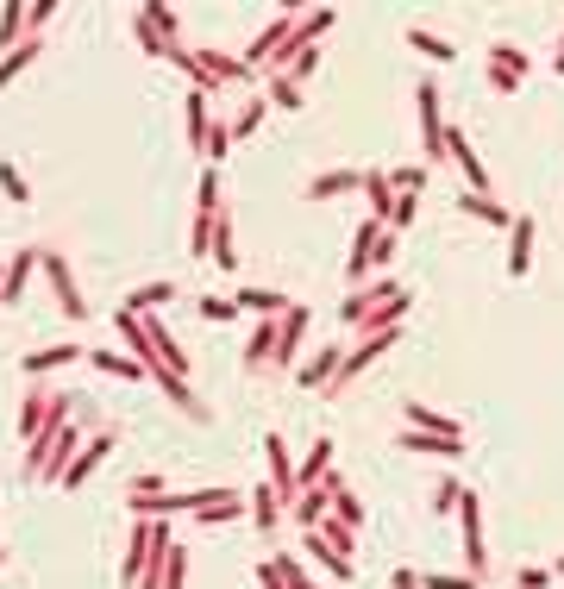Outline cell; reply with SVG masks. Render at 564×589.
<instances>
[{
	"mask_svg": "<svg viewBox=\"0 0 564 589\" xmlns=\"http://www.w3.org/2000/svg\"><path fill=\"white\" fill-rule=\"evenodd\" d=\"M69 420V395H51V389H32L26 395V408H19V439H26V452L32 445H44L57 427Z\"/></svg>",
	"mask_w": 564,
	"mask_h": 589,
	"instance_id": "obj_1",
	"label": "cell"
},
{
	"mask_svg": "<svg viewBox=\"0 0 564 589\" xmlns=\"http://www.w3.org/2000/svg\"><path fill=\"white\" fill-rule=\"evenodd\" d=\"M458 527H464V571L470 577H489V546H483V489H470L464 483V496H458Z\"/></svg>",
	"mask_w": 564,
	"mask_h": 589,
	"instance_id": "obj_2",
	"label": "cell"
},
{
	"mask_svg": "<svg viewBox=\"0 0 564 589\" xmlns=\"http://www.w3.org/2000/svg\"><path fill=\"white\" fill-rule=\"evenodd\" d=\"M163 539H170V527L151 521V514H138V521H132V546H126V564H120V583L126 589H138V577L151 571V558H157Z\"/></svg>",
	"mask_w": 564,
	"mask_h": 589,
	"instance_id": "obj_3",
	"label": "cell"
},
{
	"mask_svg": "<svg viewBox=\"0 0 564 589\" xmlns=\"http://www.w3.org/2000/svg\"><path fill=\"white\" fill-rule=\"evenodd\" d=\"M483 76H489L496 94H521L527 76H533V57H521L514 44H489V51H483Z\"/></svg>",
	"mask_w": 564,
	"mask_h": 589,
	"instance_id": "obj_4",
	"label": "cell"
},
{
	"mask_svg": "<svg viewBox=\"0 0 564 589\" xmlns=\"http://www.w3.org/2000/svg\"><path fill=\"white\" fill-rule=\"evenodd\" d=\"M38 270L51 276L57 314H63V320H88V301H82V289H76V270H69V257H63V251H38Z\"/></svg>",
	"mask_w": 564,
	"mask_h": 589,
	"instance_id": "obj_5",
	"label": "cell"
},
{
	"mask_svg": "<svg viewBox=\"0 0 564 589\" xmlns=\"http://www.w3.org/2000/svg\"><path fill=\"white\" fill-rule=\"evenodd\" d=\"M414 101H420V151H427V163L439 170L445 163V107H439V88H414Z\"/></svg>",
	"mask_w": 564,
	"mask_h": 589,
	"instance_id": "obj_6",
	"label": "cell"
},
{
	"mask_svg": "<svg viewBox=\"0 0 564 589\" xmlns=\"http://www.w3.org/2000/svg\"><path fill=\"white\" fill-rule=\"evenodd\" d=\"M445 157L464 170V182H470V195H489V163H483V151L470 145V138L458 132V126H445Z\"/></svg>",
	"mask_w": 564,
	"mask_h": 589,
	"instance_id": "obj_7",
	"label": "cell"
},
{
	"mask_svg": "<svg viewBox=\"0 0 564 589\" xmlns=\"http://www.w3.org/2000/svg\"><path fill=\"white\" fill-rule=\"evenodd\" d=\"M395 295H402V282H389V276H370L358 295H345L339 320H345V326H364V320H370L376 308H383V301H395Z\"/></svg>",
	"mask_w": 564,
	"mask_h": 589,
	"instance_id": "obj_8",
	"label": "cell"
},
{
	"mask_svg": "<svg viewBox=\"0 0 564 589\" xmlns=\"http://www.w3.org/2000/svg\"><path fill=\"white\" fill-rule=\"evenodd\" d=\"M113 445H120V433H113V427H107V433H88V445L76 452V464L63 470V489H82V483L94 477V470H101V458L113 452Z\"/></svg>",
	"mask_w": 564,
	"mask_h": 589,
	"instance_id": "obj_9",
	"label": "cell"
},
{
	"mask_svg": "<svg viewBox=\"0 0 564 589\" xmlns=\"http://www.w3.org/2000/svg\"><path fill=\"white\" fill-rule=\"evenodd\" d=\"M308 308H301V301H295V308L289 314H282V326H276V358H270V370H289L295 364V351H301V333H308Z\"/></svg>",
	"mask_w": 564,
	"mask_h": 589,
	"instance_id": "obj_10",
	"label": "cell"
},
{
	"mask_svg": "<svg viewBox=\"0 0 564 589\" xmlns=\"http://www.w3.org/2000/svg\"><path fill=\"white\" fill-rule=\"evenodd\" d=\"M339 364H345V345L333 339V345H320L314 358L295 370V383H301V389H326V383H333V376H339Z\"/></svg>",
	"mask_w": 564,
	"mask_h": 589,
	"instance_id": "obj_11",
	"label": "cell"
},
{
	"mask_svg": "<svg viewBox=\"0 0 564 589\" xmlns=\"http://www.w3.org/2000/svg\"><path fill=\"white\" fill-rule=\"evenodd\" d=\"M533 239H539L533 214H514V226H508V276H527L533 270Z\"/></svg>",
	"mask_w": 564,
	"mask_h": 589,
	"instance_id": "obj_12",
	"label": "cell"
},
{
	"mask_svg": "<svg viewBox=\"0 0 564 589\" xmlns=\"http://www.w3.org/2000/svg\"><path fill=\"white\" fill-rule=\"evenodd\" d=\"M32 264H38V251H32V245H19V251L7 257V276H0V308H13V301L26 295V282H32Z\"/></svg>",
	"mask_w": 564,
	"mask_h": 589,
	"instance_id": "obj_13",
	"label": "cell"
},
{
	"mask_svg": "<svg viewBox=\"0 0 564 589\" xmlns=\"http://www.w3.org/2000/svg\"><path fill=\"white\" fill-rule=\"evenodd\" d=\"M351 188H364V170H320L301 195L308 201H339V195H351Z\"/></svg>",
	"mask_w": 564,
	"mask_h": 589,
	"instance_id": "obj_14",
	"label": "cell"
},
{
	"mask_svg": "<svg viewBox=\"0 0 564 589\" xmlns=\"http://www.w3.org/2000/svg\"><path fill=\"white\" fill-rule=\"evenodd\" d=\"M76 358H88V351H82L76 339H69V345H44V351H26V364H19V370H26V376H51V370H63V364H76Z\"/></svg>",
	"mask_w": 564,
	"mask_h": 589,
	"instance_id": "obj_15",
	"label": "cell"
},
{
	"mask_svg": "<svg viewBox=\"0 0 564 589\" xmlns=\"http://www.w3.org/2000/svg\"><path fill=\"white\" fill-rule=\"evenodd\" d=\"M232 301H239V314L251 308V314H264V320H282V314L295 308V301L282 295V289H232Z\"/></svg>",
	"mask_w": 564,
	"mask_h": 589,
	"instance_id": "obj_16",
	"label": "cell"
},
{
	"mask_svg": "<svg viewBox=\"0 0 564 589\" xmlns=\"http://www.w3.org/2000/svg\"><path fill=\"white\" fill-rule=\"evenodd\" d=\"M402 452H439V458H464V439H439V433H420V427H402L395 433Z\"/></svg>",
	"mask_w": 564,
	"mask_h": 589,
	"instance_id": "obj_17",
	"label": "cell"
},
{
	"mask_svg": "<svg viewBox=\"0 0 564 589\" xmlns=\"http://www.w3.org/2000/svg\"><path fill=\"white\" fill-rule=\"evenodd\" d=\"M251 521H257V533H264V539H276V527H282V496H276L270 483L251 489Z\"/></svg>",
	"mask_w": 564,
	"mask_h": 589,
	"instance_id": "obj_18",
	"label": "cell"
},
{
	"mask_svg": "<svg viewBox=\"0 0 564 589\" xmlns=\"http://www.w3.org/2000/svg\"><path fill=\"white\" fill-rule=\"evenodd\" d=\"M257 577H264V589H314L308 577H301L295 558H264V564H257Z\"/></svg>",
	"mask_w": 564,
	"mask_h": 589,
	"instance_id": "obj_19",
	"label": "cell"
},
{
	"mask_svg": "<svg viewBox=\"0 0 564 589\" xmlns=\"http://www.w3.org/2000/svg\"><path fill=\"white\" fill-rule=\"evenodd\" d=\"M88 364L107 370V376H120V383H151V370L138 358H120V351H88Z\"/></svg>",
	"mask_w": 564,
	"mask_h": 589,
	"instance_id": "obj_20",
	"label": "cell"
},
{
	"mask_svg": "<svg viewBox=\"0 0 564 589\" xmlns=\"http://www.w3.org/2000/svg\"><path fill=\"white\" fill-rule=\"evenodd\" d=\"M326 514H333V496H326L320 483H314V489H301V496H295V527H301V533H308V527H320Z\"/></svg>",
	"mask_w": 564,
	"mask_h": 589,
	"instance_id": "obj_21",
	"label": "cell"
},
{
	"mask_svg": "<svg viewBox=\"0 0 564 589\" xmlns=\"http://www.w3.org/2000/svg\"><path fill=\"white\" fill-rule=\"evenodd\" d=\"M364 201H370V220H383V226H389V207H395L389 170H364Z\"/></svg>",
	"mask_w": 564,
	"mask_h": 589,
	"instance_id": "obj_22",
	"label": "cell"
},
{
	"mask_svg": "<svg viewBox=\"0 0 564 589\" xmlns=\"http://www.w3.org/2000/svg\"><path fill=\"white\" fill-rule=\"evenodd\" d=\"M408 427H420V433H439V439H458V420H452V414H433L427 402H408Z\"/></svg>",
	"mask_w": 564,
	"mask_h": 589,
	"instance_id": "obj_23",
	"label": "cell"
},
{
	"mask_svg": "<svg viewBox=\"0 0 564 589\" xmlns=\"http://www.w3.org/2000/svg\"><path fill=\"white\" fill-rule=\"evenodd\" d=\"M182 120H188V145H207V94L201 88H188V101H182Z\"/></svg>",
	"mask_w": 564,
	"mask_h": 589,
	"instance_id": "obj_24",
	"label": "cell"
},
{
	"mask_svg": "<svg viewBox=\"0 0 564 589\" xmlns=\"http://www.w3.org/2000/svg\"><path fill=\"white\" fill-rule=\"evenodd\" d=\"M38 51H44V38H26L19 51H7V57H0V88H7L13 76H26V69L38 63Z\"/></svg>",
	"mask_w": 564,
	"mask_h": 589,
	"instance_id": "obj_25",
	"label": "cell"
},
{
	"mask_svg": "<svg viewBox=\"0 0 564 589\" xmlns=\"http://www.w3.org/2000/svg\"><path fill=\"white\" fill-rule=\"evenodd\" d=\"M458 207H464V214H477V220H489V226H514V214L496 195H458Z\"/></svg>",
	"mask_w": 564,
	"mask_h": 589,
	"instance_id": "obj_26",
	"label": "cell"
},
{
	"mask_svg": "<svg viewBox=\"0 0 564 589\" xmlns=\"http://www.w3.org/2000/svg\"><path fill=\"white\" fill-rule=\"evenodd\" d=\"M207 264H220V270H239V245H232V207L220 214V226H214V257Z\"/></svg>",
	"mask_w": 564,
	"mask_h": 589,
	"instance_id": "obj_27",
	"label": "cell"
},
{
	"mask_svg": "<svg viewBox=\"0 0 564 589\" xmlns=\"http://www.w3.org/2000/svg\"><path fill=\"white\" fill-rule=\"evenodd\" d=\"M163 301H176V282H145V289H132L126 308H132V314H157Z\"/></svg>",
	"mask_w": 564,
	"mask_h": 589,
	"instance_id": "obj_28",
	"label": "cell"
},
{
	"mask_svg": "<svg viewBox=\"0 0 564 589\" xmlns=\"http://www.w3.org/2000/svg\"><path fill=\"white\" fill-rule=\"evenodd\" d=\"M245 508H251V502L239 496V489H232V496H220L214 508H201V514H195V521H201V527H226V521H239V514H245Z\"/></svg>",
	"mask_w": 564,
	"mask_h": 589,
	"instance_id": "obj_29",
	"label": "cell"
},
{
	"mask_svg": "<svg viewBox=\"0 0 564 589\" xmlns=\"http://www.w3.org/2000/svg\"><path fill=\"white\" fill-rule=\"evenodd\" d=\"M138 19H145V26H151L163 44H182V26H176V13H170V7H157V0H151V7H138Z\"/></svg>",
	"mask_w": 564,
	"mask_h": 589,
	"instance_id": "obj_30",
	"label": "cell"
},
{
	"mask_svg": "<svg viewBox=\"0 0 564 589\" xmlns=\"http://www.w3.org/2000/svg\"><path fill=\"white\" fill-rule=\"evenodd\" d=\"M264 113H270V101H264V94H257V101H245V107H239V120H232V145H239V138H251L257 126H264Z\"/></svg>",
	"mask_w": 564,
	"mask_h": 589,
	"instance_id": "obj_31",
	"label": "cell"
},
{
	"mask_svg": "<svg viewBox=\"0 0 564 589\" xmlns=\"http://www.w3.org/2000/svg\"><path fill=\"white\" fill-rule=\"evenodd\" d=\"M408 44H414V51H420V57H433V63H452V57H458V51H452V44H445V38H433L427 26H414V32H408Z\"/></svg>",
	"mask_w": 564,
	"mask_h": 589,
	"instance_id": "obj_32",
	"label": "cell"
},
{
	"mask_svg": "<svg viewBox=\"0 0 564 589\" xmlns=\"http://www.w3.org/2000/svg\"><path fill=\"white\" fill-rule=\"evenodd\" d=\"M264 101L282 107V113H295V107H301V88H295L289 76H270V82H264Z\"/></svg>",
	"mask_w": 564,
	"mask_h": 589,
	"instance_id": "obj_33",
	"label": "cell"
},
{
	"mask_svg": "<svg viewBox=\"0 0 564 589\" xmlns=\"http://www.w3.org/2000/svg\"><path fill=\"white\" fill-rule=\"evenodd\" d=\"M333 26H339V13H333V7L301 13V44H320V32H333Z\"/></svg>",
	"mask_w": 564,
	"mask_h": 589,
	"instance_id": "obj_34",
	"label": "cell"
},
{
	"mask_svg": "<svg viewBox=\"0 0 564 589\" xmlns=\"http://www.w3.org/2000/svg\"><path fill=\"white\" fill-rule=\"evenodd\" d=\"M232 151V120H220V126H207V145H201V157L207 163H214V170H220V157Z\"/></svg>",
	"mask_w": 564,
	"mask_h": 589,
	"instance_id": "obj_35",
	"label": "cell"
},
{
	"mask_svg": "<svg viewBox=\"0 0 564 589\" xmlns=\"http://www.w3.org/2000/svg\"><path fill=\"white\" fill-rule=\"evenodd\" d=\"M420 182H427V163H402V170H389L395 195H420Z\"/></svg>",
	"mask_w": 564,
	"mask_h": 589,
	"instance_id": "obj_36",
	"label": "cell"
},
{
	"mask_svg": "<svg viewBox=\"0 0 564 589\" xmlns=\"http://www.w3.org/2000/svg\"><path fill=\"white\" fill-rule=\"evenodd\" d=\"M458 496H464V483L458 477H439L433 483V514H458Z\"/></svg>",
	"mask_w": 564,
	"mask_h": 589,
	"instance_id": "obj_37",
	"label": "cell"
},
{
	"mask_svg": "<svg viewBox=\"0 0 564 589\" xmlns=\"http://www.w3.org/2000/svg\"><path fill=\"white\" fill-rule=\"evenodd\" d=\"M0 188H7V201H13V207H26V201H32L26 176H19V163H0Z\"/></svg>",
	"mask_w": 564,
	"mask_h": 589,
	"instance_id": "obj_38",
	"label": "cell"
},
{
	"mask_svg": "<svg viewBox=\"0 0 564 589\" xmlns=\"http://www.w3.org/2000/svg\"><path fill=\"white\" fill-rule=\"evenodd\" d=\"M314 69H320V44H308V51H295V63H289V69H282V76H289V82L301 88V82H308V76H314Z\"/></svg>",
	"mask_w": 564,
	"mask_h": 589,
	"instance_id": "obj_39",
	"label": "cell"
},
{
	"mask_svg": "<svg viewBox=\"0 0 564 589\" xmlns=\"http://www.w3.org/2000/svg\"><path fill=\"white\" fill-rule=\"evenodd\" d=\"M420 589H483L470 571H458V577H439V571H420Z\"/></svg>",
	"mask_w": 564,
	"mask_h": 589,
	"instance_id": "obj_40",
	"label": "cell"
},
{
	"mask_svg": "<svg viewBox=\"0 0 564 589\" xmlns=\"http://www.w3.org/2000/svg\"><path fill=\"white\" fill-rule=\"evenodd\" d=\"M414 207H420V195H395V207H389V232H408V226H414Z\"/></svg>",
	"mask_w": 564,
	"mask_h": 589,
	"instance_id": "obj_41",
	"label": "cell"
},
{
	"mask_svg": "<svg viewBox=\"0 0 564 589\" xmlns=\"http://www.w3.org/2000/svg\"><path fill=\"white\" fill-rule=\"evenodd\" d=\"M314 533H320V539H326V546H333L339 558H351V546H358V539H351V527H339V521H333V527H326V521H320Z\"/></svg>",
	"mask_w": 564,
	"mask_h": 589,
	"instance_id": "obj_42",
	"label": "cell"
},
{
	"mask_svg": "<svg viewBox=\"0 0 564 589\" xmlns=\"http://www.w3.org/2000/svg\"><path fill=\"white\" fill-rule=\"evenodd\" d=\"M201 320H239V301H226V295H207V301H201Z\"/></svg>",
	"mask_w": 564,
	"mask_h": 589,
	"instance_id": "obj_43",
	"label": "cell"
},
{
	"mask_svg": "<svg viewBox=\"0 0 564 589\" xmlns=\"http://www.w3.org/2000/svg\"><path fill=\"white\" fill-rule=\"evenodd\" d=\"M201 207H226V195H220V170H214V163L201 170Z\"/></svg>",
	"mask_w": 564,
	"mask_h": 589,
	"instance_id": "obj_44",
	"label": "cell"
},
{
	"mask_svg": "<svg viewBox=\"0 0 564 589\" xmlns=\"http://www.w3.org/2000/svg\"><path fill=\"white\" fill-rule=\"evenodd\" d=\"M389 257H395V232L383 226V239H376V257H370V264H376V276H389Z\"/></svg>",
	"mask_w": 564,
	"mask_h": 589,
	"instance_id": "obj_45",
	"label": "cell"
},
{
	"mask_svg": "<svg viewBox=\"0 0 564 589\" xmlns=\"http://www.w3.org/2000/svg\"><path fill=\"white\" fill-rule=\"evenodd\" d=\"M546 583H552V571H533V564H527L521 577H514V589H546Z\"/></svg>",
	"mask_w": 564,
	"mask_h": 589,
	"instance_id": "obj_46",
	"label": "cell"
},
{
	"mask_svg": "<svg viewBox=\"0 0 564 589\" xmlns=\"http://www.w3.org/2000/svg\"><path fill=\"white\" fill-rule=\"evenodd\" d=\"M389 589H420V571H408V564H402V571L389 577Z\"/></svg>",
	"mask_w": 564,
	"mask_h": 589,
	"instance_id": "obj_47",
	"label": "cell"
},
{
	"mask_svg": "<svg viewBox=\"0 0 564 589\" xmlns=\"http://www.w3.org/2000/svg\"><path fill=\"white\" fill-rule=\"evenodd\" d=\"M552 69H558V76H564V51H558V57H552Z\"/></svg>",
	"mask_w": 564,
	"mask_h": 589,
	"instance_id": "obj_48",
	"label": "cell"
},
{
	"mask_svg": "<svg viewBox=\"0 0 564 589\" xmlns=\"http://www.w3.org/2000/svg\"><path fill=\"white\" fill-rule=\"evenodd\" d=\"M552 577H564V558H558V564H552Z\"/></svg>",
	"mask_w": 564,
	"mask_h": 589,
	"instance_id": "obj_49",
	"label": "cell"
}]
</instances>
